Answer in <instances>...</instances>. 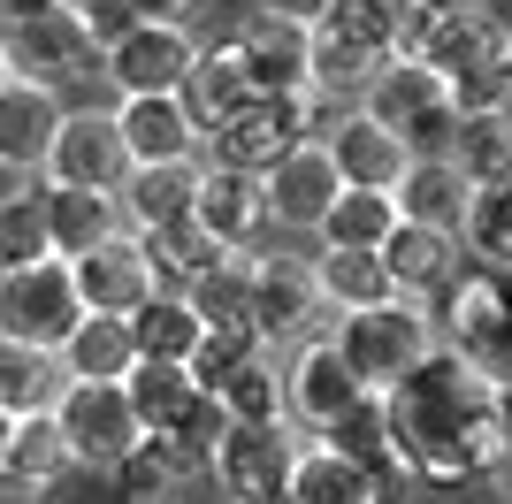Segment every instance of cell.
Wrapping results in <instances>:
<instances>
[{"label":"cell","mask_w":512,"mask_h":504,"mask_svg":"<svg viewBox=\"0 0 512 504\" xmlns=\"http://www.w3.org/2000/svg\"><path fill=\"white\" fill-rule=\"evenodd\" d=\"M138 245H146L153 275H161V291H192V283H199V275L214 268V260H230V252L214 245V237L199 230L192 214H184V222H169V230H146Z\"/></svg>","instance_id":"obj_37"},{"label":"cell","mask_w":512,"mask_h":504,"mask_svg":"<svg viewBox=\"0 0 512 504\" xmlns=\"http://www.w3.org/2000/svg\"><path fill=\"white\" fill-rule=\"evenodd\" d=\"M176 100H184V115H192L199 130L230 123L237 107L253 100V77L237 62V46L214 39V31H199V54H192V69H184V84H176Z\"/></svg>","instance_id":"obj_22"},{"label":"cell","mask_w":512,"mask_h":504,"mask_svg":"<svg viewBox=\"0 0 512 504\" xmlns=\"http://www.w3.org/2000/svg\"><path fill=\"white\" fill-rule=\"evenodd\" d=\"M337 191H344V176H337V161L321 153V138H306L291 161H276L268 176H260V199H268V237H314L321 222H329V207H337Z\"/></svg>","instance_id":"obj_12"},{"label":"cell","mask_w":512,"mask_h":504,"mask_svg":"<svg viewBox=\"0 0 512 504\" xmlns=\"http://www.w3.org/2000/svg\"><path fill=\"white\" fill-rule=\"evenodd\" d=\"M107 489H115L123 504H176V482L161 474V459H153L146 443H138V451H130V459L107 474Z\"/></svg>","instance_id":"obj_42"},{"label":"cell","mask_w":512,"mask_h":504,"mask_svg":"<svg viewBox=\"0 0 512 504\" xmlns=\"http://www.w3.org/2000/svg\"><path fill=\"white\" fill-rule=\"evenodd\" d=\"M253 8H268V16H283V23H299V31H314L329 0H253Z\"/></svg>","instance_id":"obj_47"},{"label":"cell","mask_w":512,"mask_h":504,"mask_svg":"<svg viewBox=\"0 0 512 504\" xmlns=\"http://www.w3.org/2000/svg\"><path fill=\"white\" fill-rule=\"evenodd\" d=\"M130 161H123V138H115V107H77L69 100L62 130H54V146H46V168H39V184L54 191H123Z\"/></svg>","instance_id":"obj_10"},{"label":"cell","mask_w":512,"mask_h":504,"mask_svg":"<svg viewBox=\"0 0 512 504\" xmlns=\"http://www.w3.org/2000/svg\"><path fill=\"white\" fill-rule=\"evenodd\" d=\"M329 344H337V359L352 367V382H360L367 398H390V390L436 352V321H428V306H413V298H383V306H367V314H337L329 321Z\"/></svg>","instance_id":"obj_2"},{"label":"cell","mask_w":512,"mask_h":504,"mask_svg":"<svg viewBox=\"0 0 512 504\" xmlns=\"http://www.w3.org/2000/svg\"><path fill=\"white\" fill-rule=\"evenodd\" d=\"M69 283H77V298H85V314H100V321H130L153 291H161L146 245H138L130 230H115L107 245H92L85 260H69Z\"/></svg>","instance_id":"obj_15"},{"label":"cell","mask_w":512,"mask_h":504,"mask_svg":"<svg viewBox=\"0 0 512 504\" xmlns=\"http://www.w3.org/2000/svg\"><path fill=\"white\" fill-rule=\"evenodd\" d=\"M214 405H222V420L230 428H283V375H276V352L245 359L222 390H207Z\"/></svg>","instance_id":"obj_38"},{"label":"cell","mask_w":512,"mask_h":504,"mask_svg":"<svg viewBox=\"0 0 512 504\" xmlns=\"http://www.w3.org/2000/svg\"><path fill=\"white\" fill-rule=\"evenodd\" d=\"M0 191H8V176H0Z\"/></svg>","instance_id":"obj_53"},{"label":"cell","mask_w":512,"mask_h":504,"mask_svg":"<svg viewBox=\"0 0 512 504\" xmlns=\"http://www.w3.org/2000/svg\"><path fill=\"white\" fill-rule=\"evenodd\" d=\"M237 46V62L253 77V92H306V62H314V31L268 16V8H245V16L222 31ZM314 100V92H306Z\"/></svg>","instance_id":"obj_17"},{"label":"cell","mask_w":512,"mask_h":504,"mask_svg":"<svg viewBox=\"0 0 512 504\" xmlns=\"http://www.w3.org/2000/svg\"><path fill=\"white\" fill-rule=\"evenodd\" d=\"M291 504H383V489L352 459H337L329 443H299L291 451Z\"/></svg>","instance_id":"obj_30"},{"label":"cell","mask_w":512,"mask_h":504,"mask_svg":"<svg viewBox=\"0 0 512 504\" xmlns=\"http://www.w3.org/2000/svg\"><path fill=\"white\" fill-rule=\"evenodd\" d=\"M192 199H199V161H184V168H130L123 191H115V214H123L130 237H146V230L184 222Z\"/></svg>","instance_id":"obj_24"},{"label":"cell","mask_w":512,"mask_h":504,"mask_svg":"<svg viewBox=\"0 0 512 504\" xmlns=\"http://www.w3.org/2000/svg\"><path fill=\"white\" fill-rule=\"evenodd\" d=\"M436 107H459V100H451L444 77H436L428 62H413V54H390V62L367 77V92H360V115H375V123L398 130V138H406L413 123H428Z\"/></svg>","instance_id":"obj_21"},{"label":"cell","mask_w":512,"mask_h":504,"mask_svg":"<svg viewBox=\"0 0 512 504\" xmlns=\"http://www.w3.org/2000/svg\"><path fill=\"white\" fill-rule=\"evenodd\" d=\"M406 8H413V31H421L428 16H451V8H467V0H406Z\"/></svg>","instance_id":"obj_48"},{"label":"cell","mask_w":512,"mask_h":504,"mask_svg":"<svg viewBox=\"0 0 512 504\" xmlns=\"http://www.w3.org/2000/svg\"><path fill=\"white\" fill-rule=\"evenodd\" d=\"M459 252H467L474 268L512 275V184L467 191V214H459Z\"/></svg>","instance_id":"obj_35"},{"label":"cell","mask_w":512,"mask_h":504,"mask_svg":"<svg viewBox=\"0 0 512 504\" xmlns=\"http://www.w3.org/2000/svg\"><path fill=\"white\" fill-rule=\"evenodd\" d=\"M8 443H16V420L0 413V474H8Z\"/></svg>","instance_id":"obj_50"},{"label":"cell","mask_w":512,"mask_h":504,"mask_svg":"<svg viewBox=\"0 0 512 504\" xmlns=\"http://www.w3.org/2000/svg\"><path fill=\"white\" fill-rule=\"evenodd\" d=\"M253 329L268 352L329 329V306H321V283H314V252L276 245V237L253 252Z\"/></svg>","instance_id":"obj_7"},{"label":"cell","mask_w":512,"mask_h":504,"mask_svg":"<svg viewBox=\"0 0 512 504\" xmlns=\"http://www.w3.org/2000/svg\"><path fill=\"white\" fill-rule=\"evenodd\" d=\"M8 474H31V482H69V474H77V466H69V451H62V428H54V413L16 420V443H8Z\"/></svg>","instance_id":"obj_41"},{"label":"cell","mask_w":512,"mask_h":504,"mask_svg":"<svg viewBox=\"0 0 512 504\" xmlns=\"http://www.w3.org/2000/svg\"><path fill=\"white\" fill-rule=\"evenodd\" d=\"M375 260H383L390 298H413V306H428V298L444 291L451 275L467 268L459 237H444V230H413V222H398V230H390V245L375 252Z\"/></svg>","instance_id":"obj_20"},{"label":"cell","mask_w":512,"mask_h":504,"mask_svg":"<svg viewBox=\"0 0 512 504\" xmlns=\"http://www.w3.org/2000/svg\"><path fill=\"white\" fill-rule=\"evenodd\" d=\"M62 115H69L62 92H46V84H23V77L0 84V176H8V184H39L46 146H54Z\"/></svg>","instance_id":"obj_18"},{"label":"cell","mask_w":512,"mask_h":504,"mask_svg":"<svg viewBox=\"0 0 512 504\" xmlns=\"http://www.w3.org/2000/svg\"><path fill=\"white\" fill-rule=\"evenodd\" d=\"M314 130H321V107L306 100V92H253L230 123L207 130V161L237 168V176H268V168L291 161Z\"/></svg>","instance_id":"obj_4"},{"label":"cell","mask_w":512,"mask_h":504,"mask_svg":"<svg viewBox=\"0 0 512 504\" xmlns=\"http://www.w3.org/2000/svg\"><path fill=\"white\" fill-rule=\"evenodd\" d=\"M0 62H8V77L23 84H46V92H77V84L100 77V39H92V23L77 16V8H39V16L23 23H0Z\"/></svg>","instance_id":"obj_3"},{"label":"cell","mask_w":512,"mask_h":504,"mask_svg":"<svg viewBox=\"0 0 512 504\" xmlns=\"http://www.w3.org/2000/svg\"><path fill=\"white\" fill-rule=\"evenodd\" d=\"M505 314H512V275H497V268H459L444 283V291L428 298V321H436V344L444 352H459V359H474L482 344H490L497 329H505Z\"/></svg>","instance_id":"obj_14"},{"label":"cell","mask_w":512,"mask_h":504,"mask_svg":"<svg viewBox=\"0 0 512 504\" xmlns=\"http://www.w3.org/2000/svg\"><path fill=\"white\" fill-rule=\"evenodd\" d=\"M192 54H199V31H176V23H123V31L100 46V84L115 100H153V92H176V84H184Z\"/></svg>","instance_id":"obj_9"},{"label":"cell","mask_w":512,"mask_h":504,"mask_svg":"<svg viewBox=\"0 0 512 504\" xmlns=\"http://www.w3.org/2000/svg\"><path fill=\"white\" fill-rule=\"evenodd\" d=\"M276 375H283V428H291L299 443H321L344 413H352V405L367 398L360 382H352V367L337 359L329 329L283 344V352H276Z\"/></svg>","instance_id":"obj_5"},{"label":"cell","mask_w":512,"mask_h":504,"mask_svg":"<svg viewBox=\"0 0 512 504\" xmlns=\"http://www.w3.org/2000/svg\"><path fill=\"white\" fill-rule=\"evenodd\" d=\"M291 451H299L291 428H222L207 482L230 504H291Z\"/></svg>","instance_id":"obj_11"},{"label":"cell","mask_w":512,"mask_h":504,"mask_svg":"<svg viewBox=\"0 0 512 504\" xmlns=\"http://www.w3.org/2000/svg\"><path fill=\"white\" fill-rule=\"evenodd\" d=\"M314 31L352 46V54H367V62H390V54L413 46V8H398V0H329Z\"/></svg>","instance_id":"obj_23"},{"label":"cell","mask_w":512,"mask_h":504,"mask_svg":"<svg viewBox=\"0 0 512 504\" xmlns=\"http://www.w3.org/2000/svg\"><path fill=\"white\" fill-rule=\"evenodd\" d=\"M192 222H199L222 252H260V245H268V199H260V176H237V168L199 161Z\"/></svg>","instance_id":"obj_19"},{"label":"cell","mask_w":512,"mask_h":504,"mask_svg":"<svg viewBox=\"0 0 512 504\" xmlns=\"http://www.w3.org/2000/svg\"><path fill=\"white\" fill-rule=\"evenodd\" d=\"M115 107V138H123L130 168H184L207 161V130L184 115L176 92H153V100H107Z\"/></svg>","instance_id":"obj_16"},{"label":"cell","mask_w":512,"mask_h":504,"mask_svg":"<svg viewBox=\"0 0 512 504\" xmlns=\"http://www.w3.org/2000/svg\"><path fill=\"white\" fill-rule=\"evenodd\" d=\"M0 84H8V62H0Z\"/></svg>","instance_id":"obj_52"},{"label":"cell","mask_w":512,"mask_h":504,"mask_svg":"<svg viewBox=\"0 0 512 504\" xmlns=\"http://www.w3.org/2000/svg\"><path fill=\"white\" fill-rule=\"evenodd\" d=\"M314 283H321L329 321H337V314H367V306H383V298H390L375 252H314Z\"/></svg>","instance_id":"obj_36"},{"label":"cell","mask_w":512,"mask_h":504,"mask_svg":"<svg viewBox=\"0 0 512 504\" xmlns=\"http://www.w3.org/2000/svg\"><path fill=\"white\" fill-rule=\"evenodd\" d=\"M115 230H123V214H115L107 191H54L46 184V245H54V260H85Z\"/></svg>","instance_id":"obj_28"},{"label":"cell","mask_w":512,"mask_h":504,"mask_svg":"<svg viewBox=\"0 0 512 504\" xmlns=\"http://www.w3.org/2000/svg\"><path fill=\"white\" fill-rule=\"evenodd\" d=\"M398 222H413V230H444L459 237V214H467V176L451 161H413L406 176H398Z\"/></svg>","instance_id":"obj_25"},{"label":"cell","mask_w":512,"mask_h":504,"mask_svg":"<svg viewBox=\"0 0 512 504\" xmlns=\"http://www.w3.org/2000/svg\"><path fill=\"white\" fill-rule=\"evenodd\" d=\"M260 352H268V344H260L253 321H207V336H199V352H192V382L199 390H222V382Z\"/></svg>","instance_id":"obj_40"},{"label":"cell","mask_w":512,"mask_h":504,"mask_svg":"<svg viewBox=\"0 0 512 504\" xmlns=\"http://www.w3.org/2000/svg\"><path fill=\"white\" fill-rule=\"evenodd\" d=\"M39 260H54V245H46V184H8L0 191V275L39 268Z\"/></svg>","instance_id":"obj_34"},{"label":"cell","mask_w":512,"mask_h":504,"mask_svg":"<svg viewBox=\"0 0 512 504\" xmlns=\"http://www.w3.org/2000/svg\"><path fill=\"white\" fill-rule=\"evenodd\" d=\"M474 367H482V375H490L497 390H512V314H505V329H497L490 344L474 352Z\"/></svg>","instance_id":"obj_44"},{"label":"cell","mask_w":512,"mask_h":504,"mask_svg":"<svg viewBox=\"0 0 512 504\" xmlns=\"http://www.w3.org/2000/svg\"><path fill=\"white\" fill-rule=\"evenodd\" d=\"M490 115H497V123L512 130V84H505V92H497V107H490Z\"/></svg>","instance_id":"obj_51"},{"label":"cell","mask_w":512,"mask_h":504,"mask_svg":"<svg viewBox=\"0 0 512 504\" xmlns=\"http://www.w3.org/2000/svg\"><path fill=\"white\" fill-rule=\"evenodd\" d=\"M123 329H130V352H138V359H161V367H192V352H199V336H207V321H199L176 291H153L146 306L123 321Z\"/></svg>","instance_id":"obj_26"},{"label":"cell","mask_w":512,"mask_h":504,"mask_svg":"<svg viewBox=\"0 0 512 504\" xmlns=\"http://www.w3.org/2000/svg\"><path fill=\"white\" fill-rule=\"evenodd\" d=\"M390 413V451L413 489H490L505 466L497 436V382L459 352H436L383 398Z\"/></svg>","instance_id":"obj_1"},{"label":"cell","mask_w":512,"mask_h":504,"mask_svg":"<svg viewBox=\"0 0 512 504\" xmlns=\"http://www.w3.org/2000/svg\"><path fill=\"white\" fill-rule=\"evenodd\" d=\"M62 8H77V16L92 23V39H100V46H107V39H115V31L130 23V16H123V0H62Z\"/></svg>","instance_id":"obj_45"},{"label":"cell","mask_w":512,"mask_h":504,"mask_svg":"<svg viewBox=\"0 0 512 504\" xmlns=\"http://www.w3.org/2000/svg\"><path fill=\"white\" fill-rule=\"evenodd\" d=\"M444 161L467 176V191L512 184V130L497 123L490 107H474V115H459V130H451V153H444Z\"/></svg>","instance_id":"obj_32"},{"label":"cell","mask_w":512,"mask_h":504,"mask_svg":"<svg viewBox=\"0 0 512 504\" xmlns=\"http://www.w3.org/2000/svg\"><path fill=\"white\" fill-rule=\"evenodd\" d=\"M54 428H62V451L77 474H115V466L146 443L138 413H130L123 382H62V398H54Z\"/></svg>","instance_id":"obj_6"},{"label":"cell","mask_w":512,"mask_h":504,"mask_svg":"<svg viewBox=\"0 0 512 504\" xmlns=\"http://www.w3.org/2000/svg\"><path fill=\"white\" fill-rule=\"evenodd\" d=\"M130 23H176V31H199V16H207V0H123Z\"/></svg>","instance_id":"obj_43"},{"label":"cell","mask_w":512,"mask_h":504,"mask_svg":"<svg viewBox=\"0 0 512 504\" xmlns=\"http://www.w3.org/2000/svg\"><path fill=\"white\" fill-rule=\"evenodd\" d=\"M85 321V298L69 283V260H39V268L0 275V344H23V352H62Z\"/></svg>","instance_id":"obj_8"},{"label":"cell","mask_w":512,"mask_h":504,"mask_svg":"<svg viewBox=\"0 0 512 504\" xmlns=\"http://www.w3.org/2000/svg\"><path fill=\"white\" fill-rule=\"evenodd\" d=\"M54 398H62V359L23 352V344H0V413L8 420H39V413H54Z\"/></svg>","instance_id":"obj_39"},{"label":"cell","mask_w":512,"mask_h":504,"mask_svg":"<svg viewBox=\"0 0 512 504\" xmlns=\"http://www.w3.org/2000/svg\"><path fill=\"white\" fill-rule=\"evenodd\" d=\"M54 359H62V382H123L130 367H138L130 329H123V321H100V314L77 321V336H69Z\"/></svg>","instance_id":"obj_33"},{"label":"cell","mask_w":512,"mask_h":504,"mask_svg":"<svg viewBox=\"0 0 512 504\" xmlns=\"http://www.w3.org/2000/svg\"><path fill=\"white\" fill-rule=\"evenodd\" d=\"M474 8H482V16H490L497 31H512V0H474Z\"/></svg>","instance_id":"obj_49"},{"label":"cell","mask_w":512,"mask_h":504,"mask_svg":"<svg viewBox=\"0 0 512 504\" xmlns=\"http://www.w3.org/2000/svg\"><path fill=\"white\" fill-rule=\"evenodd\" d=\"M398 230V199L390 191H337L329 222L314 230V252H383Z\"/></svg>","instance_id":"obj_29"},{"label":"cell","mask_w":512,"mask_h":504,"mask_svg":"<svg viewBox=\"0 0 512 504\" xmlns=\"http://www.w3.org/2000/svg\"><path fill=\"white\" fill-rule=\"evenodd\" d=\"M123 398H130V413H138V428H146V436H161V428H176V420L199 405V382H192V367L138 359V367L123 375Z\"/></svg>","instance_id":"obj_31"},{"label":"cell","mask_w":512,"mask_h":504,"mask_svg":"<svg viewBox=\"0 0 512 504\" xmlns=\"http://www.w3.org/2000/svg\"><path fill=\"white\" fill-rule=\"evenodd\" d=\"M222 428H230V420H222V405H214L207 390H199V405H192L184 420H176V428L146 436V451L161 459V474H169V482L184 489V482H207V474H214V443H222Z\"/></svg>","instance_id":"obj_27"},{"label":"cell","mask_w":512,"mask_h":504,"mask_svg":"<svg viewBox=\"0 0 512 504\" xmlns=\"http://www.w3.org/2000/svg\"><path fill=\"white\" fill-rule=\"evenodd\" d=\"M0 504H62V482H31V474H0Z\"/></svg>","instance_id":"obj_46"},{"label":"cell","mask_w":512,"mask_h":504,"mask_svg":"<svg viewBox=\"0 0 512 504\" xmlns=\"http://www.w3.org/2000/svg\"><path fill=\"white\" fill-rule=\"evenodd\" d=\"M314 138H321V153L337 161L344 191H398V176L413 168L406 138H398V130H383L375 115H360V107H329Z\"/></svg>","instance_id":"obj_13"}]
</instances>
